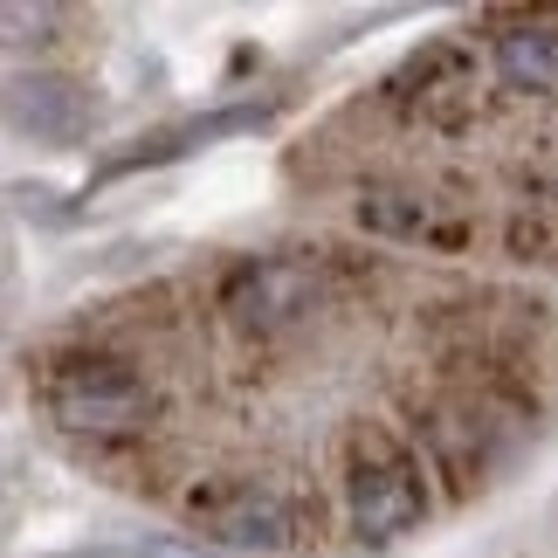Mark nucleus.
<instances>
[{
    "instance_id": "nucleus-3",
    "label": "nucleus",
    "mask_w": 558,
    "mask_h": 558,
    "mask_svg": "<svg viewBox=\"0 0 558 558\" xmlns=\"http://www.w3.org/2000/svg\"><path fill=\"white\" fill-rule=\"evenodd\" d=\"M269 118H276V104H221V111L159 124V132H145L132 153H111V159H104V166H97V186H104V180H124V173H145V166L193 159V153H207V145H221V138H248V132H263Z\"/></svg>"
},
{
    "instance_id": "nucleus-4",
    "label": "nucleus",
    "mask_w": 558,
    "mask_h": 558,
    "mask_svg": "<svg viewBox=\"0 0 558 558\" xmlns=\"http://www.w3.org/2000/svg\"><path fill=\"white\" fill-rule=\"evenodd\" d=\"M8 124H14L21 138L49 145V153H70V145L90 138V124H97V97L83 90L76 76L35 70V76H14V83H8Z\"/></svg>"
},
{
    "instance_id": "nucleus-7",
    "label": "nucleus",
    "mask_w": 558,
    "mask_h": 558,
    "mask_svg": "<svg viewBox=\"0 0 558 558\" xmlns=\"http://www.w3.org/2000/svg\"><path fill=\"white\" fill-rule=\"evenodd\" d=\"M489 56H497L504 90H524V97L558 90V28H510V35H497Z\"/></svg>"
},
{
    "instance_id": "nucleus-8",
    "label": "nucleus",
    "mask_w": 558,
    "mask_h": 558,
    "mask_svg": "<svg viewBox=\"0 0 558 558\" xmlns=\"http://www.w3.org/2000/svg\"><path fill=\"white\" fill-rule=\"evenodd\" d=\"M124 558H214L201 545H173V538H159V545H138V551H124Z\"/></svg>"
},
{
    "instance_id": "nucleus-6",
    "label": "nucleus",
    "mask_w": 558,
    "mask_h": 558,
    "mask_svg": "<svg viewBox=\"0 0 558 558\" xmlns=\"http://www.w3.org/2000/svg\"><path fill=\"white\" fill-rule=\"evenodd\" d=\"M193 518L207 524V538L242 545V551H283L290 545V510L269 497V489H228V497H193Z\"/></svg>"
},
{
    "instance_id": "nucleus-5",
    "label": "nucleus",
    "mask_w": 558,
    "mask_h": 558,
    "mask_svg": "<svg viewBox=\"0 0 558 558\" xmlns=\"http://www.w3.org/2000/svg\"><path fill=\"white\" fill-rule=\"evenodd\" d=\"M311 304H317V283H311L304 263H290V255L242 263L228 276V311H234V325H248V331H283Z\"/></svg>"
},
{
    "instance_id": "nucleus-1",
    "label": "nucleus",
    "mask_w": 558,
    "mask_h": 558,
    "mask_svg": "<svg viewBox=\"0 0 558 558\" xmlns=\"http://www.w3.org/2000/svg\"><path fill=\"white\" fill-rule=\"evenodd\" d=\"M345 518L359 545H393L427 518V483L407 462V448L379 427L352 435V462H345Z\"/></svg>"
},
{
    "instance_id": "nucleus-2",
    "label": "nucleus",
    "mask_w": 558,
    "mask_h": 558,
    "mask_svg": "<svg viewBox=\"0 0 558 558\" xmlns=\"http://www.w3.org/2000/svg\"><path fill=\"white\" fill-rule=\"evenodd\" d=\"M49 414L62 427H76V435H124V427L153 414V393L118 359H70L49 379Z\"/></svg>"
}]
</instances>
